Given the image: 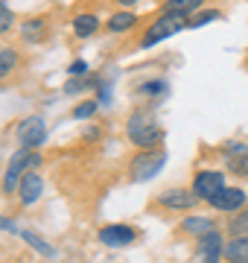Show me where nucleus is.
Wrapping results in <instances>:
<instances>
[{
    "instance_id": "29",
    "label": "nucleus",
    "mask_w": 248,
    "mask_h": 263,
    "mask_svg": "<svg viewBox=\"0 0 248 263\" xmlns=\"http://www.w3.org/2000/svg\"><path fill=\"white\" fill-rule=\"evenodd\" d=\"M117 6H137V3H140V0H114Z\"/></svg>"
},
{
    "instance_id": "3",
    "label": "nucleus",
    "mask_w": 248,
    "mask_h": 263,
    "mask_svg": "<svg viewBox=\"0 0 248 263\" xmlns=\"http://www.w3.org/2000/svg\"><path fill=\"white\" fill-rule=\"evenodd\" d=\"M187 29V15H175V12H161L158 18L143 29V38H140V47L149 50L155 44H161L167 38H172L175 32H184Z\"/></svg>"
},
{
    "instance_id": "9",
    "label": "nucleus",
    "mask_w": 248,
    "mask_h": 263,
    "mask_svg": "<svg viewBox=\"0 0 248 263\" xmlns=\"http://www.w3.org/2000/svg\"><path fill=\"white\" fill-rule=\"evenodd\" d=\"M208 205L213 208L216 214H228L231 216V214H237V211H242V208L248 205V193L242 187H228V184H225L216 196L208 199Z\"/></svg>"
},
{
    "instance_id": "13",
    "label": "nucleus",
    "mask_w": 248,
    "mask_h": 263,
    "mask_svg": "<svg viewBox=\"0 0 248 263\" xmlns=\"http://www.w3.org/2000/svg\"><path fill=\"white\" fill-rule=\"evenodd\" d=\"M50 32V21L41 18V15H32V18H24L18 24V38L24 41V44H29V47H35V44H41L44 38H47Z\"/></svg>"
},
{
    "instance_id": "2",
    "label": "nucleus",
    "mask_w": 248,
    "mask_h": 263,
    "mask_svg": "<svg viewBox=\"0 0 248 263\" xmlns=\"http://www.w3.org/2000/svg\"><path fill=\"white\" fill-rule=\"evenodd\" d=\"M41 164H44L41 149H20V146H18V152L9 158L6 173H3V193H6V196L18 193V184H20V179H24V173H29V170H38Z\"/></svg>"
},
{
    "instance_id": "21",
    "label": "nucleus",
    "mask_w": 248,
    "mask_h": 263,
    "mask_svg": "<svg viewBox=\"0 0 248 263\" xmlns=\"http://www.w3.org/2000/svg\"><path fill=\"white\" fill-rule=\"evenodd\" d=\"M167 91H170L167 79H146V82H140L137 88H134V94H137V97H152V100L163 97Z\"/></svg>"
},
{
    "instance_id": "20",
    "label": "nucleus",
    "mask_w": 248,
    "mask_h": 263,
    "mask_svg": "<svg viewBox=\"0 0 248 263\" xmlns=\"http://www.w3.org/2000/svg\"><path fill=\"white\" fill-rule=\"evenodd\" d=\"M225 231H228V237H248V205L237 214H231Z\"/></svg>"
},
{
    "instance_id": "6",
    "label": "nucleus",
    "mask_w": 248,
    "mask_h": 263,
    "mask_svg": "<svg viewBox=\"0 0 248 263\" xmlns=\"http://www.w3.org/2000/svg\"><path fill=\"white\" fill-rule=\"evenodd\" d=\"M155 202H158V208L170 211V214H190L201 199L193 193V187H167L155 196Z\"/></svg>"
},
{
    "instance_id": "24",
    "label": "nucleus",
    "mask_w": 248,
    "mask_h": 263,
    "mask_svg": "<svg viewBox=\"0 0 248 263\" xmlns=\"http://www.w3.org/2000/svg\"><path fill=\"white\" fill-rule=\"evenodd\" d=\"M96 111H99V103H96V97H91V100H82L79 105H73L70 117H73V120H91Z\"/></svg>"
},
{
    "instance_id": "10",
    "label": "nucleus",
    "mask_w": 248,
    "mask_h": 263,
    "mask_svg": "<svg viewBox=\"0 0 248 263\" xmlns=\"http://www.w3.org/2000/svg\"><path fill=\"white\" fill-rule=\"evenodd\" d=\"M222 187H225V173L222 170H199L193 176V193L201 202H208L210 196H216Z\"/></svg>"
},
{
    "instance_id": "14",
    "label": "nucleus",
    "mask_w": 248,
    "mask_h": 263,
    "mask_svg": "<svg viewBox=\"0 0 248 263\" xmlns=\"http://www.w3.org/2000/svg\"><path fill=\"white\" fill-rule=\"evenodd\" d=\"M181 234H187V237H201V234H208V231H213L216 228V219L213 216H208V214H187L181 219Z\"/></svg>"
},
{
    "instance_id": "15",
    "label": "nucleus",
    "mask_w": 248,
    "mask_h": 263,
    "mask_svg": "<svg viewBox=\"0 0 248 263\" xmlns=\"http://www.w3.org/2000/svg\"><path fill=\"white\" fill-rule=\"evenodd\" d=\"M99 15L96 12H79L76 18H73V35L79 38V41H88V38H94L96 32H99Z\"/></svg>"
},
{
    "instance_id": "11",
    "label": "nucleus",
    "mask_w": 248,
    "mask_h": 263,
    "mask_svg": "<svg viewBox=\"0 0 248 263\" xmlns=\"http://www.w3.org/2000/svg\"><path fill=\"white\" fill-rule=\"evenodd\" d=\"M222 158H225V167H228V173L248 179V143H242V141L222 143Z\"/></svg>"
},
{
    "instance_id": "28",
    "label": "nucleus",
    "mask_w": 248,
    "mask_h": 263,
    "mask_svg": "<svg viewBox=\"0 0 248 263\" xmlns=\"http://www.w3.org/2000/svg\"><path fill=\"white\" fill-rule=\"evenodd\" d=\"M0 231H9V234H15V237H18V231H20V228H18V222H12L9 216H0Z\"/></svg>"
},
{
    "instance_id": "18",
    "label": "nucleus",
    "mask_w": 248,
    "mask_h": 263,
    "mask_svg": "<svg viewBox=\"0 0 248 263\" xmlns=\"http://www.w3.org/2000/svg\"><path fill=\"white\" fill-rule=\"evenodd\" d=\"M18 237H20V240H24V243L29 246V249H32V252L44 254V257H56V249H53V246H50V243H47V240H44L41 234H35V231H24V228H20V231H18Z\"/></svg>"
},
{
    "instance_id": "16",
    "label": "nucleus",
    "mask_w": 248,
    "mask_h": 263,
    "mask_svg": "<svg viewBox=\"0 0 248 263\" xmlns=\"http://www.w3.org/2000/svg\"><path fill=\"white\" fill-rule=\"evenodd\" d=\"M140 24V18L134 15V12L129 9H117L111 18H108V24H105V29L111 32V35H123V32H132L134 27Z\"/></svg>"
},
{
    "instance_id": "1",
    "label": "nucleus",
    "mask_w": 248,
    "mask_h": 263,
    "mask_svg": "<svg viewBox=\"0 0 248 263\" xmlns=\"http://www.w3.org/2000/svg\"><path fill=\"white\" fill-rule=\"evenodd\" d=\"M126 138L137 149H158L163 143V126L158 123V117L149 108H134L126 117Z\"/></svg>"
},
{
    "instance_id": "12",
    "label": "nucleus",
    "mask_w": 248,
    "mask_h": 263,
    "mask_svg": "<svg viewBox=\"0 0 248 263\" xmlns=\"http://www.w3.org/2000/svg\"><path fill=\"white\" fill-rule=\"evenodd\" d=\"M41 196H44V179H41V173H38V170L24 173V179H20V184H18V202H20V208L38 205Z\"/></svg>"
},
{
    "instance_id": "25",
    "label": "nucleus",
    "mask_w": 248,
    "mask_h": 263,
    "mask_svg": "<svg viewBox=\"0 0 248 263\" xmlns=\"http://www.w3.org/2000/svg\"><path fill=\"white\" fill-rule=\"evenodd\" d=\"M12 27H15V12L6 0H0V35L12 32Z\"/></svg>"
},
{
    "instance_id": "7",
    "label": "nucleus",
    "mask_w": 248,
    "mask_h": 263,
    "mask_svg": "<svg viewBox=\"0 0 248 263\" xmlns=\"http://www.w3.org/2000/svg\"><path fill=\"white\" fill-rule=\"evenodd\" d=\"M96 240L105 246V249H126V246H134L140 240V231L126 222H111V226H102L96 231Z\"/></svg>"
},
{
    "instance_id": "17",
    "label": "nucleus",
    "mask_w": 248,
    "mask_h": 263,
    "mask_svg": "<svg viewBox=\"0 0 248 263\" xmlns=\"http://www.w3.org/2000/svg\"><path fill=\"white\" fill-rule=\"evenodd\" d=\"M225 263H248V237H228Z\"/></svg>"
},
{
    "instance_id": "5",
    "label": "nucleus",
    "mask_w": 248,
    "mask_h": 263,
    "mask_svg": "<svg viewBox=\"0 0 248 263\" xmlns=\"http://www.w3.org/2000/svg\"><path fill=\"white\" fill-rule=\"evenodd\" d=\"M15 141L20 149H41L47 143V120L41 114H29L15 126Z\"/></svg>"
},
{
    "instance_id": "19",
    "label": "nucleus",
    "mask_w": 248,
    "mask_h": 263,
    "mask_svg": "<svg viewBox=\"0 0 248 263\" xmlns=\"http://www.w3.org/2000/svg\"><path fill=\"white\" fill-rule=\"evenodd\" d=\"M208 0H163L161 12H175V15H187L190 18L193 12H199Z\"/></svg>"
},
{
    "instance_id": "30",
    "label": "nucleus",
    "mask_w": 248,
    "mask_h": 263,
    "mask_svg": "<svg viewBox=\"0 0 248 263\" xmlns=\"http://www.w3.org/2000/svg\"><path fill=\"white\" fill-rule=\"evenodd\" d=\"M85 138H91V141H96V138H99V129H91V132H85Z\"/></svg>"
},
{
    "instance_id": "4",
    "label": "nucleus",
    "mask_w": 248,
    "mask_h": 263,
    "mask_svg": "<svg viewBox=\"0 0 248 263\" xmlns=\"http://www.w3.org/2000/svg\"><path fill=\"white\" fill-rule=\"evenodd\" d=\"M163 164H167V152H163L161 146H158V149L134 152L132 158H129V179H132L134 184H143V181L155 179V176L161 173Z\"/></svg>"
},
{
    "instance_id": "8",
    "label": "nucleus",
    "mask_w": 248,
    "mask_h": 263,
    "mask_svg": "<svg viewBox=\"0 0 248 263\" xmlns=\"http://www.w3.org/2000/svg\"><path fill=\"white\" fill-rule=\"evenodd\" d=\"M196 257L201 263H225V234L219 228L196 237Z\"/></svg>"
},
{
    "instance_id": "27",
    "label": "nucleus",
    "mask_w": 248,
    "mask_h": 263,
    "mask_svg": "<svg viewBox=\"0 0 248 263\" xmlns=\"http://www.w3.org/2000/svg\"><path fill=\"white\" fill-rule=\"evenodd\" d=\"M85 73H91V67H88L85 59H76V62L67 65V76H85Z\"/></svg>"
},
{
    "instance_id": "22",
    "label": "nucleus",
    "mask_w": 248,
    "mask_h": 263,
    "mask_svg": "<svg viewBox=\"0 0 248 263\" xmlns=\"http://www.w3.org/2000/svg\"><path fill=\"white\" fill-rule=\"evenodd\" d=\"M18 62H20L18 47H0V79H6V76L15 73Z\"/></svg>"
},
{
    "instance_id": "26",
    "label": "nucleus",
    "mask_w": 248,
    "mask_h": 263,
    "mask_svg": "<svg viewBox=\"0 0 248 263\" xmlns=\"http://www.w3.org/2000/svg\"><path fill=\"white\" fill-rule=\"evenodd\" d=\"M111 100H114L111 79H102V82L96 85V103H99V108H108V105H111Z\"/></svg>"
},
{
    "instance_id": "23",
    "label": "nucleus",
    "mask_w": 248,
    "mask_h": 263,
    "mask_svg": "<svg viewBox=\"0 0 248 263\" xmlns=\"http://www.w3.org/2000/svg\"><path fill=\"white\" fill-rule=\"evenodd\" d=\"M219 18H222L219 9H199L187 18V29H201V27H208V24H213V21H219Z\"/></svg>"
}]
</instances>
